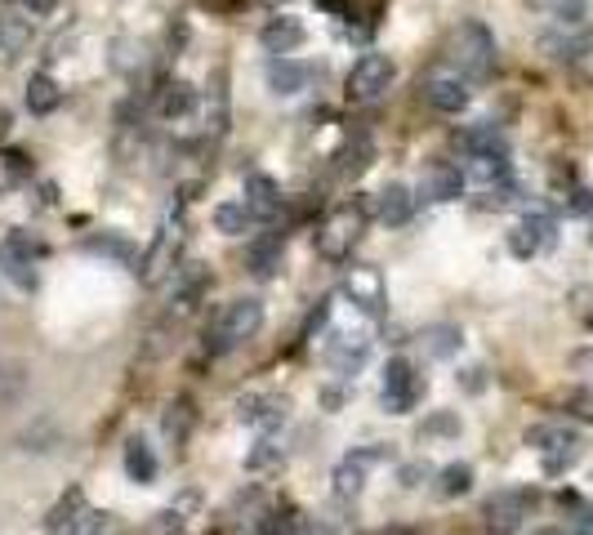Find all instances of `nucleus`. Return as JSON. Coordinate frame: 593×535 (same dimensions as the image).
Masks as SVG:
<instances>
[{
	"label": "nucleus",
	"instance_id": "obj_1",
	"mask_svg": "<svg viewBox=\"0 0 593 535\" xmlns=\"http://www.w3.org/2000/svg\"><path fill=\"white\" fill-rule=\"evenodd\" d=\"M441 54H447L451 72H460L469 85H477V81H486L491 72H496V36L486 32V23L464 19L460 27H451Z\"/></svg>",
	"mask_w": 593,
	"mask_h": 535
},
{
	"label": "nucleus",
	"instance_id": "obj_2",
	"mask_svg": "<svg viewBox=\"0 0 593 535\" xmlns=\"http://www.w3.org/2000/svg\"><path fill=\"white\" fill-rule=\"evenodd\" d=\"M264 330V304L259 300H232L219 308L215 326L206 330V349L210 353H232L245 339H255Z\"/></svg>",
	"mask_w": 593,
	"mask_h": 535
},
{
	"label": "nucleus",
	"instance_id": "obj_3",
	"mask_svg": "<svg viewBox=\"0 0 593 535\" xmlns=\"http://www.w3.org/2000/svg\"><path fill=\"white\" fill-rule=\"evenodd\" d=\"M45 531L49 535H117V522H112V513L89 509L85 491H68L55 509H49Z\"/></svg>",
	"mask_w": 593,
	"mask_h": 535
},
{
	"label": "nucleus",
	"instance_id": "obj_4",
	"mask_svg": "<svg viewBox=\"0 0 593 535\" xmlns=\"http://www.w3.org/2000/svg\"><path fill=\"white\" fill-rule=\"evenodd\" d=\"M362 228H366V206L353 202V206H339L326 215V223L317 228V255L339 264V259H349L353 246L362 241Z\"/></svg>",
	"mask_w": 593,
	"mask_h": 535
},
{
	"label": "nucleus",
	"instance_id": "obj_5",
	"mask_svg": "<svg viewBox=\"0 0 593 535\" xmlns=\"http://www.w3.org/2000/svg\"><path fill=\"white\" fill-rule=\"evenodd\" d=\"M420 398H424V375L415 370V362L411 357H392L384 366V393H379L384 411L388 415H411L420 406Z\"/></svg>",
	"mask_w": 593,
	"mask_h": 535
},
{
	"label": "nucleus",
	"instance_id": "obj_6",
	"mask_svg": "<svg viewBox=\"0 0 593 535\" xmlns=\"http://www.w3.org/2000/svg\"><path fill=\"white\" fill-rule=\"evenodd\" d=\"M527 447L540 451L545 473H567L580 460V433H571L562 424H540V428L527 433Z\"/></svg>",
	"mask_w": 593,
	"mask_h": 535
},
{
	"label": "nucleus",
	"instance_id": "obj_7",
	"mask_svg": "<svg viewBox=\"0 0 593 535\" xmlns=\"http://www.w3.org/2000/svg\"><path fill=\"white\" fill-rule=\"evenodd\" d=\"M392 76H398V68H392L388 54H362V59L353 63V72H349V99H353V104H375V99H384L388 85H392Z\"/></svg>",
	"mask_w": 593,
	"mask_h": 535
},
{
	"label": "nucleus",
	"instance_id": "obj_8",
	"mask_svg": "<svg viewBox=\"0 0 593 535\" xmlns=\"http://www.w3.org/2000/svg\"><path fill=\"white\" fill-rule=\"evenodd\" d=\"M0 272H5L19 290H36V246L27 232H10L5 241H0Z\"/></svg>",
	"mask_w": 593,
	"mask_h": 535
},
{
	"label": "nucleus",
	"instance_id": "obj_9",
	"mask_svg": "<svg viewBox=\"0 0 593 535\" xmlns=\"http://www.w3.org/2000/svg\"><path fill=\"white\" fill-rule=\"evenodd\" d=\"M384 460H388L384 447H362V451H353V455H343V460L335 464V496H339V500H358L362 486H366V473H371L375 464H384Z\"/></svg>",
	"mask_w": 593,
	"mask_h": 535
},
{
	"label": "nucleus",
	"instance_id": "obj_10",
	"mask_svg": "<svg viewBox=\"0 0 593 535\" xmlns=\"http://www.w3.org/2000/svg\"><path fill=\"white\" fill-rule=\"evenodd\" d=\"M554 241H558L554 215H527V219L509 232V251H513L518 259H535L540 251H554Z\"/></svg>",
	"mask_w": 593,
	"mask_h": 535
},
{
	"label": "nucleus",
	"instance_id": "obj_11",
	"mask_svg": "<svg viewBox=\"0 0 593 535\" xmlns=\"http://www.w3.org/2000/svg\"><path fill=\"white\" fill-rule=\"evenodd\" d=\"M531 491H496L486 500V531L491 535H513L522 526V518L531 513Z\"/></svg>",
	"mask_w": 593,
	"mask_h": 535
},
{
	"label": "nucleus",
	"instance_id": "obj_12",
	"mask_svg": "<svg viewBox=\"0 0 593 535\" xmlns=\"http://www.w3.org/2000/svg\"><path fill=\"white\" fill-rule=\"evenodd\" d=\"M424 99H428V108L456 117V112H464V108H469L473 89H469V81H464L460 72H433V76L424 81Z\"/></svg>",
	"mask_w": 593,
	"mask_h": 535
},
{
	"label": "nucleus",
	"instance_id": "obj_13",
	"mask_svg": "<svg viewBox=\"0 0 593 535\" xmlns=\"http://www.w3.org/2000/svg\"><path fill=\"white\" fill-rule=\"evenodd\" d=\"M237 420L251 424V428H259V433H273V428H281V424L290 420V406H286V398H277V393H245V398L237 402Z\"/></svg>",
	"mask_w": 593,
	"mask_h": 535
},
{
	"label": "nucleus",
	"instance_id": "obj_14",
	"mask_svg": "<svg viewBox=\"0 0 593 535\" xmlns=\"http://www.w3.org/2000/svg\"><path fill=\"white\" fill-rule=\"evenodd\" d=\"M343 295H349V300H353L362 313H371V317H379L384 304H388V290H384L379 268H366V264L343 277Z\"/></svg>",
	"mask_w": 593,
	"mask_h": 535
},
{
	"label": "nucleus",
	"instance_id": "obj_15",
	"mask_svg": "<svg viewBox=\"0 0 593 535\" xmlns=\"http://www.w3.org/2000/svg\"><path fill=\"white\" fill-rule=\"evenodd\" d=\"M464 192V170L456 161H428L420 174V197L424 202H456Z\"/></svg>",
	"mask_w": 593,
	"mask_h": 535
},
{
	"label": "nucleus",
	"instance_id": "obj_16",
	"mask_svg": "<svg viewBox=\"0 0 593 535\" xmlns=\"http://www.w3.org/2000/svg\"><path fill=\"white\" fill-rule=\"evenodd\" d=\"M245 210H251L255 223H277L281 219V192L268 174L251 170L245 174Z\"/></svg>",
	"mask_w": 593,
	"mask_h": 535
},
{
	"label": "nucleus",
	"instance_id": "obj_17",
	"mask_svg": "<svg viewBox=\"0 0 593 535\" xmlns=\"http://www.w3.org/2000/svg\"><path fill=\"white\" fill-rule=\"evenodd\" d=\"M264 76H268V89L281 94V99H290V94H304L313 85V68L308 63H294L290 54H273L268 68H264Z\"/></svg>",
	"mask_w": 593,
	"mask_h": 535
},
{
	"label": "nucleus",
	"instance_id": "obj_18",
	"mask_svg": "<svg viewBox=\"0 0 593 535\" xmlns=\"http://www.w3.org/2000/svg\"><path fill=\"white\" fill-rule=\"evenodd\" d=\"M228 121H232V112H228V72L215 68V72H210V85H206V112H202L206 138L219 143V138L228 134Z\"/></svg>",
	"mask_w": 593,
	"mask_h": 535
},
{
	"label": "nucleus",
	"instance_id": "obj_19",
	"mask_svg": "<svg viewBox=\"0 0 593 535\" xmlns=\"http://www.w3.org/2000/svg\"><path fill=\"white\" fill-rule=\"evenodd\" d=\"M371 357V339L366 335H335L326 344V362L335 375H358Z\"/></svg>",
	"mask_w": 593,
	"mask_h": 535
},
{
	"label": "nucleus",
	"instance_id": "obj_20",
	"mask_svg": "<svg viewBox=\"0 0 593 535\" xmlns=\"http://www.w3.org/2000/svg\"><path fill=\"white\" fill-rule=\"evenodd\" d=\"M456 148L464 157H509V138L496 125H469L456 134Z\"/></svg>",
	"mask_w": 593,
	"mask_h": 535
},
{
	"label": "nucleus",
	"instance_id": "obj_21",
	"mask_svg": "<svg viewBox=\"0 0 593 535\" xmlns=\"http://www.w3.org/2000/svg\"><path fill=\"white\" fill-rule=\"evenodd\" d=\"M304 40H308L304 23H300V19H286V14H281V19H268L264 32H259V45H264L268 54H294Z\"/></svg>",
	"mask_w": 593,
	"mask_h": 535
},
{
	"label": "nucleus",
	"instance_id": "obj_22",
	"mask_svg": "<svg viewBox=\"0 0 593 535\" xmlns=\"http://www.w3.org/2000/svg\"><path fill=\"white\" fill-rule=\"evenodd\" d=\"M32 36H36V27H32L27 14L0 5V59H19L32 45Z\"/></svg>",
	"mask_w": 593,
	"mask_h": 535
},
{
	"label": "nucleus",
	"instance_id": "obj_23",
	"mask_svg": "<svg viewBox=\"0 0 593 535\" xmlns=\"http://www.w3.org/2000/svg\"><path fill=\"white\" fill-rule=\"evenodd\" d=\"M411 210H415V197H411L407 183H388V187L379 192V202H375V215H379V223H388V228H402V223L411 219Z\"/></svg>",
	"mask_w": 593,
	"mask_h": 535
},
{
	"label": "nucleus",
	"instance_id": "obj_24",
	"mask_svg": "<svg viewBox=\"0 0 593 535\" xmlns=\"http://www.w3.org/2000/svg\"><path fill=\"white\" fill-rule=\"evenodd\" d=\"M170 236H174V232H170V228H161V232L153 236V246H147V255L138 259V277H143L147 285H153L166 268H174V246H170Z\"/></svg>",
	"mask_w": 593,
	"mask_h": 535
},
{
	"label": "nucleus",
	"instance_id": "obj_25",
	"mask_svg": "<svg viewBox=\"0 0 593 535\" xmlns=\"http://www.w3.org/2000/svg\"><path fill=\"white\" fill-rule=\"evenodd\" d=\"M59 104H63V89H59V81L49 76V72H36V76L27 81V112L49 117V112H59Z\"/></svg>",
	"mask_w": 593,
	"mask_h": 535
},
{
	"label": "nucleus",
	"instance_id": "obj_26",
	"mask_svg": "<svg viewBox=\"0 0 593 535\" xmlns=\"http://www.w3.org/2000/svg\"><path fill=\"white\" fill-rule=\"evenodd\" d=\"M125 473L138 486H153L157 482V455H153V447H147L143 437H130V442H125Z\"/></svg>",
	"mask_w": 593,
	"mask_h": 535
},
{
	"label": "nucleus",
	"instance_id": "obj_27",
	"mask_svg": "<svg viewBox=\"0 0 593 535\" xmlns=\"http://www.w3.org/2000/svg\"><path fill=\"white\" fill-rule=\"evenodd\" d=\"M192 108H196V89L187 81H170L161 89V99H157V112L166 121H183V117H192Z\"/></svg>",
	"mask_w": 593,
	"mask_h": 535
},
{
	"label": "nucleus",
	"instance_id": "obj_28",
	"mask_svg": "<svg viewBox=\"0 0 593 535\" xmlns=\"http://www.w3.org/2000/svg\"><path fill=\"white\" fill-rule=\"evenodd\" d=\"M281 232H273V236H264V241H255L251 246V272L259 277V281H268V277H277V268H281Z\"/></svg>",
	"mask_w": 593,
	"mask_h": 535
},
{
	"label": "nucleus",
	"instance_id": "obj_29",
	"mask_svg": "<svg viewBox=\"0 0 593 535\" xmlns=\"http://www.w3.org/2000/svg\"><path fill=\"white\" fill-rule=\"evenodd\" d=\"M420 344H424L428 357H451V353H460L464 335H460V326H428V330L420 335Z\"/></svg>",
	"mask_w": 593,
	"mask_h": 535
},
{
	"label": "nucleus",
	"instance_id": "obj_30",
	"mask_svg": "<svg viewBox=\"0 0 593 535\" xmlns=\"http://www.w3.org/2000/svg\"><path fill=\"white\" fill-rule=\"evenodd\" d=\"M473 491V469L469 464H447L437 473V496L441 500H456V496H469Z\"/></svg>",
	"mask_w": 593,
	"mask_h": 535
},
{
	"label": "nucleus",
	"instance_id": "obj_31",
	"mask_svg": "<svg viewBox=\"0 0 593 535\" xmlns=\"http://www.w3.org/2000/svg\"><path fill=\"white\" fill-rule=\"evenodd\" d=\"M251 223H255V219H251V210H245V202H223V206H215V228H219L223 236H241Z\"/></svg>",
	"mask_w": 593,
	"mask_h": 535
},
{
	"label": "nucleus",
	"instance_id": "obj_32",
	"mask_svg": "<svg viewBox=\"0 0 593 535\" xmlns=\"http://www.w3.org/2000/svg\"><path fill=\"white\" fill-rule=\"evenodd\" d=\"M264 535H322L300 509H286V513H277V518H268V526H264Z\"/></svg>",
	"mask_w": 593,
	"mask_h": 535
},
{
	"label": "nucleus",
	"instance_id": "obj_33",
	"mask_svg": "<svg viewBox=\"0 0 593 535\" xmlns=\"http://www.w3.org/2000/svg\"><path fill=\"white\" fill-rule=\"evenodd\" d=\"M469 174L477 183H505L509 179V157H469Z\"/></svg>",
	"mask_w": 593,
	"mask_h": 535
},
{
	"label": "nucleus",
	"instance_id": "obj_34",
	"mask_svg": "<svg viewBox=\"0 0 593 535\" xmlns=\"http://www.w3.org/2000/svg\"><path fill=\"white\" fill-rule=\"evenodd\" d=\"M89 251H94V255H112V259H121V264H130V259H134V251L125 246L121 236H104V241H89Z\"/></svg>",
	"mask_w": 593,
	"mask_h": 535
},
{
	"label": "nucleus",
	"instance_id": "obj_35",
	"mask_svg": "<svg viewBox=\"0 0 593 535\" xmlns=\"http://www.w3.org/2000/svg\"><path fill=\"white\" fill-rule=\"evenodd\" d=\"M187 402H179V406H170V415H166V433L174 437V442H183V437H187Z\"/></svg>",
	"mask_w": 593,
	"mask_h": 535
},
{
	"label": "nucleus",
	"instance_id": "obj_36",
	"mask_svg": "<svg viewBox=\"0 0 593 535\" xmlns=\"http://www.w3.org/2000/svg\"><path fill=\"white\" fill-rule=\"evenodd\" d=\"M281 460V447H273V442H259L251 455H245V469H268V464H277Z\"/></svg>",
	"mask_w": 593,
	"mask_h": 535
},
{
	"label": "nucleus",
	"instance_id": "obj_37",
	"mask_svg": "<svg viewBox=\"0 0 593 535\" xmlns=\"http://www.w3.org/2000/svg\"><path fill=\"white\" fill-rule=\"evenodd\" d=\"M571 504H576V500H571ZM571 526H580V531H589V535H593V504H584V500H580V504H576V522H571Z\"/></svg>",
	"mask_w": 593,
	"mask_h": 535
},
{
	"label": "nucleus",
	"instance_id": "obj_38",
	"mask_svg": "<svg viewBox=\"0 0 593 535\" xmlns=\"http://www.w3.org/2000/svg\"><path fill=\"white\" fill-rule=\"evenodd\" d=\"M589 210H593V197H589L584 187H576L571 192V215H589Z\"/></svg>",
	"mask_w": 593,
	"mask_h": 535
},
{
	"label": "nucleus",
	"instance_id": "obj_39",
	"mask_svg": "<svg viewBox=\"0 0 593 535\" xmlns=\"http://www.w3.org/2000/svg\"><path fill=\"white\" fill-rule=\"evenodd\" d=\"M19 5H23L32 19H40V14H49V10H55V0H19Z\"/></svg>",
	"mask_w": 593,
	"mask_h": 535
},
{
	"label": "nucleus",
	"instance_id": "obj_40",
	"mask_svg": "<svg viewBox=\"0 0 593 535\" xmlns=\"http://www.w3.org/2000/svg\"><path fill=\"white\" fill-rule=\"evenodd\" d=\"M317 10H326V14H343V10H349V0H317Z\"/></svg>",
	"mask_w": 593,
	"mask_h": 535
},
{
	"label": "nucleus",
	"instance_id": "obj_41",
	"mask_svg": "<svg viewBox=\"0 0 593 535\" xmlns=\"http://www.w3.org/2000/svg\"><path fill=\"white\" fill-rule=\"evenodd\" d=\"M535 535H589L580 526H545V531H535Z\"/></svg>",
	"mask_w": 593,
	"mask_h": 535
},
{
	"label": "nucleus",
	"instance_id": "obj_42",
	"mask_svg": "<svg viewBox=\"0 0 593 535\" xmlns=\"http://www.w3.org/2000/svg\"><path fill=\"white\" fill-rule=\"evenodd\" d=\"M264 5H273V10H277V5H286V0H264Z\"/></svg>",
	"mask_w": 593,
	"mask_h": 535
},
{
	"label": "nucleus",
	"instance_id": "obj_43",
	"mask_svg": "<svg viewBox=\"0 0 593 535\" xmlns=\"http://www.w3.org/2000/svg\"><path fill=\"white\" fill-rule=\"evenodd\" d=\"M589 241H593V232H589Z\"/></svg>",
	"mask_w": 593,
	"mask_h": 535
}]
</instances>
